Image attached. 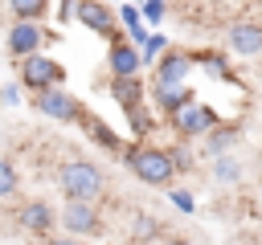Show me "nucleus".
Listing matches in <instances>:
<instances>
[{"label": "nucleus", "instance_id": "f257e3e1", "mask_svg": "<svg viewBox=\"0 0 262 245\" xmlns=\"http://www.w3.org/2000/svg\"><path fill=\"white\" fill-rule=\"evenodd\" d=\"M119 159H123L127 172H131L139 184H147V188H168V184L176 180V167H172V159H168V147H156V143H147V139L123 143Z\"/></svg>", "mask_w": 262, "mask_h": 245}, {"label": "nucleus", "instance_id": "f03ea898", "mask_svg": "<svg viewBox=\"0 0 262 245\" xmlns=\"http://www.w3.org/2000/svg\"><path fill=\"white\" fill-rule=\"evenodd\" d=\"M57 188H61V196H70V200H102V196H106V172H102L94 159L70 155V159H61V167H57Z\"/></svg>", "mask_w": 262, "mask_h": 245}, {"label": "nucleus", "instance_id": "7ed1b4c3", "mask_svg": "<svg viewBox=\"0 0 262 245\" xmlns=\"http://www.w3.org/2000/svg\"><path fill=\"white\" fill-rule=\"evenodd\" d=\"M33 110L41 118H53V122H82L86 118V106L66 90V82L61 86H49V90H37L33 94Z\"/></svg>", "mask_w": 262, "mask_h": 245}, {"label": "nucleus", "instance_id": "20e7f679", "mask_svg": "<svg viewBox=\"0 0 262 245\" xmlns=\"http://www.w3.org/2000/svg\"><path fill=\"white\" fill-rule=\"evenodd\" d=\"M57 229L70 233V237H98L102 233V212H98V200H70L57 208Z\"/></svg>", "mask_w": 262, "mask_h": 245}, {"label": "nucleus", "instance_id": "39448f33", "mask_svg": "<svg viewBox=\"0 0 262 245\" xmlns=\"http://www.w3.org/2000/svg\"><path fill=\"white\" fill-rule=\"evenodd\" d=\"M16 74H20V86H25L29 94H37V90H49V86H61V82H66L61 61H53V57H49V53H41V49L25 53Z\"/></svg>", "mask_w": 262, "mask_h": 245}, {"label": "nucleus", "instance_id": "423d86ee", "mask_svg": "<svg viewBox=\"0 0 262 245\" xmlns=\"http://www.w3.org/2000/svg\"><path fill=\"white\" fill-rule=\"evenodd\" d=\"M164 122L172 127V135H176V139H184V143H188V139H201L213 122H221V114H217L213 106H205V102H196V98H192V102H184L176 114H168Z\"/></svg>", "mask_w": 262, "mask_h": 245}, {"label": "nucleus", "instance_id": "0eeeda50", "mask_svg": "<svg viewBox=\"0 0 262 245\" xmlns=\"http://www.w3.org/2000/svg\"><path fill=\"white\" fill-rule=\"evenodd\" d=\"M106 69L111 74H143V61H139V45L123 33V24L106 37Z\"/></svg>", "mask_w": 262, "mask_h": 245}, {"label": "nucleus", "instance_id": "6e6552de", "mask_svg": "<svg viewBox=\"0 0 262 245\" xmlns=\"http://www.w3.org/2000/svg\"><path fill=\"white\" fill-rule=\"evenodd\" d=\"M196 69L192 49H176L172 41L164 45V53L151 61V82H188V74Z\"/></svg>", "mask_w": 262, "mask_h": 245}, {"label": "nucleus", "instance_id": "1a4fd4ad", "mask_svg": "<svg viewBox=\"0 0 262 245\" xmlns=\"http://www.w3.org/2000/svg\"><path fill=\"white\" fill-rule=\"evenodd\" d=\"M74 20L98 37H111L119 29V16H115V4L111 0H78L74 4Z\"/></svg>", "mask_w": 262, "mask_h": 245}, {"label": "nucleus", "instance_id": "9d476101", "mask_svg": "<svg viewBox=\"0 0 262 245\" xmlns=\"http://www.w3.org/2000/svg\"><path fill=\"white\" fill-rule=\"evenodd\" d=\"M147 98H151V110H156L160 118H168V114H176L184 102H192L196 90H192L188 82H151V86H147Z\"/></svg>", "mask_w": 262, "mask_h": 245}, {"label": "nucleus", "instance_id": "9b49d317", "mask_svg": "<svg viewBox=\"0 0 262 245\" xmlns=\"http://www.w3.org/2000/svg\"><path fill=\"white\" fill-rule=\"evenodd\" d=\"M16 225H20L25 233H33V237H49V233L57 229V208H53L45 196H33V200H25V204H20Z\"/></svg>", "mask_w": 262, "mask_h": 245}, {"label": "nucleus", "instance_id": "f8f14e48", "mask_svg": "<svg viewBox=\"0 0 262 245\" xmlns=\"http://www.w3.org/2000/svg\"><path fill=\"white\" fill-rule=\"evenodd\" d=\"M45 41H49V33H45L37 20H29V16H16L12 29H8V53H12V57H25V53L41 49Z\"/></svg>", "mask_w": 262, "mask_h": 245}, {"label": "nucleus", "instance_id": "ddd939ff", "mask_svg": "<svg viewBox=\"0 0 262 245\" xmlns=\"http://www.w3.org/2000/svg\"><path fill=\"white\" fill-rule=\"evenodd\" d=\"M225 45L237 57H258L262 53V24L258 20H233L225 29Z\"/></svg>", "mask_w": 262, "mask_h": 245}, {"label": "nucleus", "instance_id": "4468645a", "mask_svg": "<svg viewBox=\"0 0 262 245\" xmlns=\"http://www.w3.org/2000/svg\"><path fill=\"white\" fill-rule=\"evenodd\" d=\"M106 94L127 110V106H139V102H147V82L139 78V74H111V82H106Z\"/></svg>", "mask_w": 262, "mask_h": 245}, {"label": "nucleus", "instance_id": "2eb2a0df", "mask_svg": "<svg viewBox=\"0 0 262 245\" xmlns=\"http://www.w3.org/2000/svg\"><path fill=\"white\" fill-rule=\"evenodd\" d=\"M201 139H205L201 155H209V159H213V155H225V151H233V143L242 139V122H225V118H221V122H213Z\"/></svg>", "mask_w": 262, "mask_h": 245}, {"label": "nucleus", "instance_id": "dca6fc26", "mask_svg": "<svg viewBox=\"0 0 262 245\" xmlns=\"http://www.w3.org/2000/svg\"><path fill=\"white\" fill-rule=\"evenodd\" d=\"M192 61H196L209 78L233 82V69H229V57H225V53H217V49H192Z\"/></svg>", "mask_w": 262, "mask_h": 245}, {"label": "nucleus", "instance_id": "f3484780", "mask_svg": "<svg viewBox=\"0 0 262 245\" xmlns=\"http://www.w3.org/2000/svg\"><path fill=\"white\" fill-rule=\"evenodd\" d=\"M82 122H86L90 143H98V147H102V151H111V155H119V151H123V139H119V135H115V131H111L102 118H94V114L86 110V118H82Z\"/></svg>", "mask_w": 262, "mask_h": 245}, {"label": "nucleus", "instance_id": "a211bd4d", "mask_svg": "<svg viewBox=\"0 0 262 245\" xmlns=\"http://www.w3.org/2000/svg\"><path fill=\"white\" fill-rule=\"evenodd\" d=\"M156 118H160V114H156V110H147L143 102H139V106H127V122H131L135 139H147V135L156 131Z\"/></svg>", "mask_w": 262, "mask_h": 245}, {"label": "nucleus", "instance_id": "6ab92c4d", "mask_svg": "<svg viewBox=\"0 0 262 245\" xmlns=\"http://www.w3.org/2000/svg\"><path fill=\"white\" fill-rule=\"evenodd\" d=\"M213 180L217 184H237L242 180V163L225 151V155H213Z\"/></svg>", "mask_w": 262, "mask_h": 245}, {"label": "nucleus", "instance_id": "aec40b11", "mask_svg": "<svg viewBox=\"0 0 262 245\" xmlns=\"http://www.w3.org/2000/svg\"><path fill=\"white\" fill-rule=\"evenodd\" d=\"M131 237H135V241H156V237H160V220H156L151 212H139V216L131 220Z\"/></svg>", "mask_w": 262, "mask_h": 245}, {"label": "nucleus", "instance_id": "412c9836", "mask_svg": "<svg viewBox=\"0 0 262 245\" xmlns=\"http://www.w3.org/2000/svg\"><path fill=\"white\" fill-rule=\"evenodd\" d=\"M164 45H168V37H164V33H147V37H143V45H139V61H143V65H151V61L164 53Z\"/></svg>", "mask_w": 262, "mask_h": 245}, {"label": "nucleus", "instance_id": "4be33fe9", "mask_svg": "<svg viewBox=\"0 0 262 245\" xmlns=\"http://www.w3.org/2000/svg\"><path fill=\"white\" fill-rule=\"evenodd\" d=\"M8 8H12V16L41 20V16H45V8H49V0H8Z\"/></svg>", "mask_w": 262, "mask_h": 245}, {"label": "nucleus", "instance_id": "5701e85b", "mask_svg": "<svg viewBox=\"0 0 262 245\" xmlns=\"http://www.w3.org/2000/svg\"><path fill=\"white\" fill-rule=\"evenodd\" d=\"M16 188H20V176H16L12 159H0V200L16 196Z\"/></svg>", "mask_w": 262, "mask_h": 245}, {"label": "nucleus", "instance_id": "b1692460", "mask_svg": "<svg viewBox=\"0 0 262 245\" xmlns=\"http://www.w3.org/2000/svg\"><path fill=\"white\" fill-rule=\"evenodd\" d=\"M164 192H168V200H172V208H176V212H184V216H192V212H196V200H192V192H184V188H172V184H168Z\"/></svg>", "mask_w": 262, "mask_h": 245}, {"label": "nucleus", "instance_id": "393cba45", "mask_svg": "<svg viewBox=\"0 0 262 245\" xmlns=\"http://www.w3.org/2000/svg\"><path fill=\"white\" fill-rule=\"evenodd\" d=\"M168 159H172V167H176V172H192V163H196V155L184 147V139H180L176 147H168Z\"/></svg>", "mask_w": 262, "mask_h": 245}, {"label": "nucleus", "instance_id": "a878e982", "mask_svg": "<svg viewBox=\"0 0 262 245\" xmlns=\"http://www.w3.org/2000/svg\"><path fill=\"white\" fill-rule=\"evenodd\" d=\"M164 12H168V4H164V0H139V16H143L147 24H160V20H164Z\"/></svg>", "mask_w": 262, "mask_h": 245}, {"label": "nucleus", "instance_id": "bb28decb", "mask_svg": "<svg viewBox=\"0 0 262 245\" xmlns=\"http://www.w3.org/2000/svg\"><path fill=\"white\" fill-rule=\"evenodd\" d=\"M0 102L4 106H20V86H0Z\"/></svg>", "mask_w": 262, "mask_h": 245}, {"label": "nucleus", "instance_id": "cd10ccee", "mask_svg": "<svg viewBox=\"0 0 262 245\" xmlns=\"http://www.w3.org/2000/svg\"><path fill=\"white\" fill-rule=\"evenodd\" d=\"M258 192H262V188H258Z\"/></svg>", "mask_w": 262, "mask_h": 245}]
</instances>
